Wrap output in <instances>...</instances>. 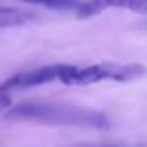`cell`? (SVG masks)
Instances as JSON below:
<instances>
[{"mask_svg":"<svg viewBox=\"0 0 147 147\" xmlns=\"http://www.w3.org/2000/svg\"><path fill=\"white\" fill-rule=\"evenodd\" d=\"M70 68H71V65L55 63V65L40 67V68H35V70L22 71V73H18L14 76H11L3 84H0V90L10 93V90L29 89V87L43 86V84H49V82H54V81L63 82Z\"/></svg>","mask_w":147,"mask_h":147,"instance_id":"cell-3","label":"cell"},{"mask_svg":"<svg viewBox=\"0 0 147 147\" xmlns=\"http://www.w3.org/2000/svg\"><path fill=\"white\" fill-rule=\"evenodd\" d=\"M146 74V68L141 63H119V62H100V63L76 67L71 65L65 76V86H90L103 81L130 82Z\"/></svg>","mask_w":147,"mask_h":147,"instance_id":"cell-2","label":"cell"},{"mask_svg":"<svg viewBox=\"0 0 147 147\" xmlns=\"http://www.w3.org/2000/svg\"><path fill=\"white\" fill-rule=\"evenodd\" d=\"M33 19V14L29 11H22L18 8L0 7V29L5 27H16Z\"/></svg>","mask_w":147,"mask_h":147,"instance_id":"cell-5","label":"cell"},{"mask_svg":"<svg viewBox=\"0 0 147 147\" xmlns=\"http://www.w3.org/2000/svg\"><path fill=\"white\" fill-rule=\"evenodd\" d=\"M10 105H11L10 93L3 92V90H0V111H3V109L10 108Z\"/></svg>","mask_w":147,"mask_h":147,"instance_id":"cell-7","label":"cell"},{"mask_svg":"<svg viewBox=\"0 0 147 147\" xmlns=\"http://www.w3.org/2000/svg\"><path fill=\"white\" fill-rule=\"evenodd\" d=\"M109 8H120L147 14V0H86L82 7L76 11V16L79 19H89Z\"/></svg>","mask_w":147,"mask_h":147,"instance_id":"cell-4","label":"cell"},{"mask_svg":"<svg viewBox=\"0 0 147 147\" xmlns=\"http://www.w3.org/2000/svg\"><path fill=\"white\" fill-rule=\"evenodd\" d=\"M8 119L36 120L54 125H74L89 128H106L108 117L95 109L51 101H26L8 109Z\"/></svg>","mask_w":147,"mask_h":147,"instance_id":"cell-1","label":"cell"},{"mask_svg":"<svg viewBox=\"0 0 147 147\" xmlns=\"http://www.w3.org/2000/svg\"><path fill=\"white\" fill-rule=\"evenodd\" d=\"M21 2L30 5H40V7L57 11H78L86 0H21Z\"/></svg>","mask_w":147,"mask_h":147,"instance_id":"cell-6","label":"cell"}]
</instances>
